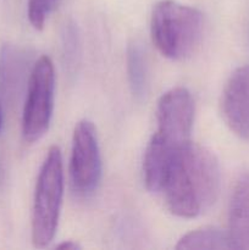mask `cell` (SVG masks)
I'll return each mask as SVG.
<instances>
[{
	"label": "cell",
	"instance_id": "6da1fadb",
	"mask_svg": "<svg viewBox=\"0 0 249 250\" xmlns=\"http://www.w3.org/2000/svg\"><path fill=\"white\" fill-rule=\"evenodd\" d=\"M220 185L216 156L205 146L189 142L172 158L160 192L173 215L193 219L216 202Z\"/></svg>",
	"mask_w": 249,
	"mask_h": 250
},
{
	"label": "cell",
	"instance_id": "7a4b0ae2",
	"mask_svg": "<svg viewBox=\"0 0 249 250\" xmlns=\"http://www.w3.org/2000/svg\"><path fill=\"white\" fill-rule=\"evenodd\" d=\"M203 28L202 12L175 0H161L151 12L153 43L171 60H183L192 55L202 39Z\"/></svg>",
	"mask_w": 249,
	"mask_h": 250
},
{
	"label": "cell",
	"instance_id": "3957f363",
	"mask_svg": "<svg viewBox=\"0 0 249 250\" xmlns=\"http://www.w3.org/2000/svg\"><path fill=\"white\" fill-rule=\"evenodd\" d=\"M63 195L62 156L58 146L46 153L34 190L32 208V242L37 248H45L55 237Z\"/></svg>",
	"mask_w": 249,
	"mask_h": 250
},
{
	"label": "cell",
	"instance_id": "277c9868",
	"mask_svg": "<svg viewBox=\"0 0 249 250\" xmlns=\"http://www.w3.org/2000/svg\"><path fill=\"white\" fill-rule=\"evenodd\" d=\"M55 98V71L48 56H41L32 66L22 112V134L32 143L41 139L50 126Z\"/></svg>",
	"mask_w": 249,
	"mask_h": 250
},
{
	"label": "cell",
	"instance_id": "5b68a950",
	"mask_svg": "<svg viewBox=\"0 0 249 250\" xmlns=\"http://www.w3.org/2000/svg\"><path fill=\"white\" fill-rule=\"evenodd\" d=\"M102 178V156L94 125L82 120L75 127L70 159V180L73 192L89 197Z\"/></svg>",
	"mask_w": 249,
	"mask_h": 250
},
{
	"label": "cell",
	"instance_id": "8992f818",
	"mask_svg": "<svg viewBox=\"0 0 249 250\" xmlns=\"http://www.w3.org/2000/svg\"><path fill=\"white\" fill-rule=\"evenodd\" d=\"M158 131L154 134L167 148L180 149L190 142L194 102L186 88L176 87L160 97L156 106Z\"/></svg>",
	"mask_w": 249,
	"mask_h": 250
},
{
	"label": "cell",
	"instance_id": "52a82bcc",
	"mask_svg": "<svg viewBox=\"0 0 249 250\" xmlns=\"http://www.w3.org/2000/svg\"><path fill=\"white\" fill-rule=\"evenodd\" d=\"M221 114L233 133L249 141V65L229 76L222 90Z\"/></svg>",
	"mask_w": 249,
	"mask_h": 250
},
{
	"label": "cell",
	"instance_id": "ba28073f",
	"mask_svg": "<svg viewBox=\"0 0 249 250\" xmlns=\"http://www.w3.org/2000/svg\"><path fill=\"white\" fill-rule=\"evenodd\" d=\"M31 62L32 54L16 44H4L0 49V93L9 104L16 102L28 81Z\"/></svg>",
	"mask_w": 249,
	"mask_h": 250
},
{
	"label": "cell",
	"instance_id": "9c48e42d",
	"mask_svg": "<svg viewBox=\"0 0 249 250\" xmlns=\"http://www.w3.org/2000/svg\"><path fill=\"white\" fill-rule=\"evenodd\" d=\"M227 232L234 249H249V172L242 175L234 186Z\"/></svg>",
	"mask_w": 249,
	"mask_h": 250
},
{
	"label": "cell",
	"instance_id": "30bf717a",
	"mask_svg": "<svg viewBox=\"0 0 249 250\" xmlns=\"http://www.w3.org/2000/svg\"><path fill=\"white\" fill-rule=\"evenodd\" d=\"M127 76L133 97L137 100H143L149 87L148 62L142 44L136 41L127 48Z\"/></svg>",
	"mask_w": 249,
	"mask_h": 250
},
{
	"label": "cell",
	"instance_id": "8fae6325",
	"mask_svg": "<svg viewBox=\"0 0 249 250\" xmlns=\"http://www.w3.org/2000/svg\"><path fill=\"white\" fill-rule=\"evenodd\" d=\"M176 249H234L227 231L216 227H203L185 234L178 241Z\"/></svg>",
	"mask_w": 249,
	"mask_h": 250
},
{
	"label": "cell",
	"instance_id": "7c38bea8",
	"mask_svg": "<svg viewBox=\"0 0 249 250\" xmlns=\"http://www.w3.org/2000/svg\"><path fill=\"white\" fill-rule=\"evenodd\" d=\"M61 51L66 70L73 73L80 63L81 37L77 24L73 21H66L61 31Z\"/></svg>",
	"mask_w": 249,
	"mask_h": 250
},
{
	"label": "cell",
	"instance_id": "4fadbf2b",
	"mask_svg": "<svg viewBox=\"0 0 249 250\" xmlns=\"http://www.w3.org/2000/svg\"><path fill=\"white\" fill-rule=\"evenodd\" d=\"M59 0H28L27 14L32 26L36 29H42L46 20L54 11Z\"/></svg>",
	"mask_w": 249,
	"mask_h": 250
},
{
	"label": "cell",
	"instance_id": "5bb4252c",
	"mask_svg": "<svg viewBox=\"0 0 249 250\" xmlns=\"http://www.w3.org/2000/svg\"><path fill=\"white\" fill-rule=\"evenodd\" d=\"M58 249L77 250V249H81V246H80V244L76 243V242H73V241H67V242H63V243L59 244Z\"/></svg>",
	"mask_w": 249,
	"mask_h": 250
},
{
	"label": "cell",
	"instance_id": "9a60e30c",
	"mask_svg": "<svg viewBox=\"0 0 249 250\" xmlns=\"http://www.w3.org/2000/svg\"><path fill=\"white\" fill-rule=\"evenodd\" d=\"M2 181H4V170H2L1 163H0V187L2 185Z\"/></svg>",
	"mask_w": 249,
	"mask_h": 250
},
{
	"label": "cell",
	"instance_id": "2e32d148",
	"mask_svg": "<svg viewBox=\"0 0 249 250\" xmlns=\"http://www.w3.org/2000/svg\"><path fill=\"white\" fill-rule=\"evenodd\" d=\"M1 125H2V117H1V107H0V129H1Z\"/></svg>",
	"mask_w": 249,
	"mask_h": 250
}]
</instances>
